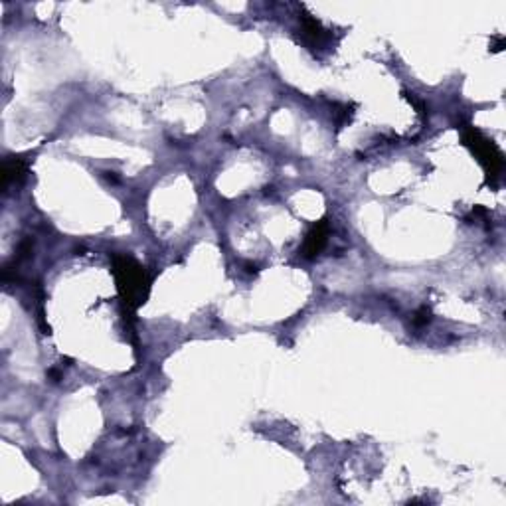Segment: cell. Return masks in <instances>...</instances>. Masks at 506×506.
<instances>
[{
  "label": "cell",
  "instance_id": "1",
  "mask_svg": "<svg viewBox=\"0 0 506 506\" xmlns=\"http://www.w3.org/2000/svg\"><path fill=\"white\" fill-rule=\"evenodd\" d=\"M111 271L117 283L123 313L133 319L139 307H143L151 293V277L146 269L131 255L111 253Z\"/></svg>",
  "mask_w": 506,
  "mask_h": 506
},
{
  "label": "cell",
  "instance_id": "8",
  "mask_svg": "<svg viewBox=\"0 0 506 506\" xmlns=\"http://www.w3.org/2000/svg\"><path fill=\"white\" fill-rule=\"evenodd\" d=\"M247 271H250V273H257V267L252 266V263H247Z\"/></svg>",
  "mask_w": 506,
  "mask_h": 506
},
{
  "label": "cell",
  "instance_id": "4",
  "mask_svg": "<svg viewBox=\"0 0 506 506\" xmlns=\"http://www.w3.org/2000/svg\"><path fill=\"white\" fill-rule=\"evenodd\" d=\"M301 30H302V38L307 44L311 46H321L328 38V30L323 28L321 20H316L313 14L309 13H301Z\"/></svg>",
  "mask_w": 506,
  "mask_h": 506
},
{
  "label": "cell",
  "instance_id": "6",
  "mask_svg": "<svg viewBox=\"0 0 506 506\" xmlns=\"http://www.w3.org/2000/svg\"><path fill=\"white\" fill-rule=\"evenodd\" d=\"M411 323H413L415 326H425L427 323H431V309L422 307L420 311H415L413 316H411Z\"/></svg>",
  "mask_w": 506,
  "mask_h": 506
},
{
  "label": "cell",
  "instance_id": "7",
  "mask_svg": "<svg viewBox=\"0 0 506 506\" xmlns=\"http://www.w3.org/2000/svg\"><path fill=\"white\" fill-rule=\"evenodd\" d=\"M406 97H408V101H410L411 105L417 109V113H420V115H425V113H427V105L423 103L422 99H417V97L413 95V93H406Z\"/></svg>",
  "mask_w": 506,
  "mask_h": 506
},
{
  "label": "cell",
  "instance_id": "5",
  "mask_svg": "<svg viewBox=\"0 0 506 506\" xmlns=\"http://www.w3.org/2000/svg\"><path fill=\"white\" fill-rule=\"evenodd\" d=\"M28 172V162L24 158H8L2 164V186L6 188L13 182H20Z\"/></svg>",
  "mask_w": 506,
  "mask_h": 506
},
{
  "label": "cell",
  "instance_id": "2",
  "mask_svg": "<svg viewBox=\"0 0 506 506\" xmlns=\"http://www.w3.org/2000/svg\"><path fill=\"white\" fill-rule=\"evenodd\" d=\"M461 139H463V145L467 146L475 155V158L481 162V167L486 172V182L496 184L505 170V157H503L500 148L494 145L491 139H486L479 129H475L470 125L463 127Z\"/></svg>",
  "mask_w": 506,
  "mask_h": 506
},
{
  "label": "cell",
  "instance_id": "3",
  "mask_svg": "<svg viewBox=\"0 0 506 506\" xmlns=\"http://www.w3.org/2000/svg\"><path fill=\"white\" fill-rule=\"evenodd\" d=\"M328 233H330V226L328 220H321L316 222L313 228L309 229L305 243H302V257L307 259H314L319 253L325 250L326 241H328Z\"/></svg>",
  "mask_w": 506,
  "mask_h": 506
}]
</instances>
